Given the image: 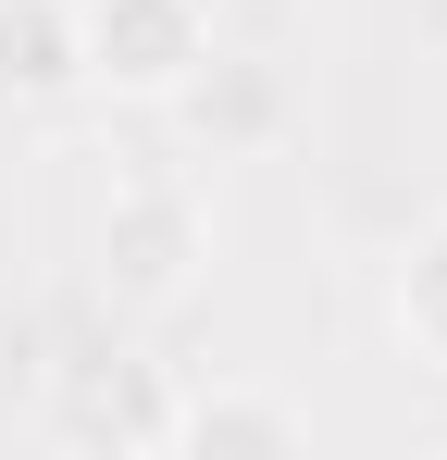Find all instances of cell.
I'll return each instance as SVG.
<instances>
[{
    "instance_id": "cell-5",
    "label": "cell",
    "mask_w": 447,
    "mask_h": 460,
    "mask_svg": "<svg viewBox=\"0 0 447 460\" xmlns=\"http://www.w3.org/2000/svg\"><path fill=\"white\" fill-rule=\"evenodd\" d=\"M174 448L187 460H298L311 448V411L274 385H187L174 398Z\"/></svg>"
},
{
    "instance_id": "cell-1",
    "label": "cell",
    "mask_w": 447,
    "mask_h": 460,
    "mask_svg": "<svg viewBox=\"0 0 447 460\" xmlns=\"http://www.w3.org/2000/svg\"><path fill=\"white\" fill-rule=\"evenodd\" d=\"M199 274H212V199L187 174H125L100 212V299L162 323V311L199 299Z\"/></svg>"
},
{
    "instance_id": "cell-2",
    "label": "cell",
    "mask_w": 447,
    "mask_h": 460,
    "mask_svg": "<svg viewBox=\"0 0 447 460\" xmlns=\"http://www.w3.org/2000/svg\"><path fill=\"white\" fill-rule=\"evenodd\" d=\"M87 25V87L100 100H174V87L212 63V0H74Z\"/></svg>"
},
{
    "instance_id": "cell-4",
    "label": "cell",
    "mask_w": 447,
    "mask_h": 460,
    "mask_svg": "<svg viewBox=\"0 0 447 460\" xmlns=\"http://www.w3.org/2000/svg\"><path fill=\"white\" fill-rule=\"evenodd\" d=\"M63 100H87L74 0H0V112H63Z\"/></svg>"
},
{
    "instance_id": "cell-3",
    "label": "cell",
    "mask_w": 447,
    "mask_h": 460,
    "mask_svg": "<svg viewBox=\"0 0 447 460\" xmlns=\"http://www.w3.org/2000/svg\"><path fill=\"white\" fill-rule=\"evenodd\" d=\"M174 398L187 385H162V361H63L50 436L63 448H112V460H162L174 448Z\"/></svg>"
},
{
    "instance_id": "cell-6",
    "label": "cell",
    "mask_w": 447,
    "mask_h": 460,
    "mask_svg": "<svg viewBox=\"0 0 447 460\" xmlns=\"http://www.w3.org/2000/svg\"><path fill=\"white\" fill-rule=\"evenodd\" d=\"M385 323H398V349H410L423 374H447V212H435V225H410L398 287H385Z\"/></svg>"
}]
</instances>
